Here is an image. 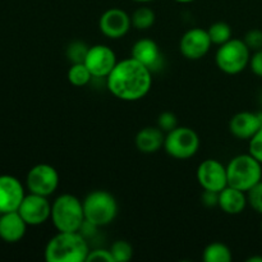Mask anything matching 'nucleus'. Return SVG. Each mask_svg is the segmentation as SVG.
Instances as JSON below:
<instances>
[{
	"mask_svg": "<svg viewBox=\"0 0 262 262\" xmlns=\"http://www.w3.org/2000/svg\"><path fill=\"white\" fill-rule=\"evenodd\" d=\"M106 87L113 96L122 101H138L152 87V72L130 56L118 61L106 77Z\"/></svg>",
	"mask_w": 262,
	"mask_h": 262,
	"instance_id": "obj_1",
	"label": "nucleus"
},
{
	"mask_svg": "<svg viewBox=\"0 0 262 262\" xmlns=\"http://www.w3.org/2000/svg\"><path fill=\"white\" fill-rule=\"evenodd\" d=\"M90 247L81 232H58L46 245L48 262H86Z\"/></svg>",
	"mask_w": 262,
	"mask_h": 262,
	"instance_id": "obj_2",
	"label": "nucleus"
},
{
	"mask_svg": "<svg viewBox=\"0 0 262 262\" xmlns=\"http://www.w3.org/2000/svg\"><path fill=\"white\" fill-rule=\"evenodd\" d=\"M50 219L58 232H79L86 222L83 204L74 194H60L51 204Z\"/></svg>",
	"mask_w": 262,
	"mask_h": 262,
	"instance_id": "obj_3",
	"label": "nucleus"
},
{
	"mask_svg": "<svg viewBox=\"0 0 262 262\" xmlns=\"http://www.w3.org/2000/svg\"><path fill=\"white\" fill-rule=\"evenodd\" d=\"M227 176L228 186L247 193L262 181V164L250 152L241 154L230 159L227 164Z\"/></svg>",
	"mask_w": 262,
	"mask_h": 262,
	"instance_id": "obj_4",
	"label": "nucleus"
},
{
	"mask_svg": "<svg viewBox=\"0 0 262 262\" xmlns=\"http://www.w3.org/2000/svg\"><path fill=\"white\" fill-rule=\"evenodd\" d=\"M83 204L84 219L96 228L112 224L118 215L117 199L110 192L104 189L92 191L84 197Z\"/></svg>",
	"mask_w": 262,
	"mask_h": 262,
	"instance_id": "obj_5",
	"label": "nucleus"
},
{
	"mask_svg": "<svg viewBox=\"0 0 262 262\" xmlns=\"http://www.w3.org/2000/svg\"><path fill=\"white\" fill-rule=\"evenodd\" d=\"M251 50L243 38H230L223 45L217 46L215 54V63L217 68L225 74L235 76L250 66Z\"/></svg>",
	"mask_w": 262,
	"mask_h": 262,
	"instance_id": "obj_6",
	"label": "nucleus"
},
{
	"mask_svg": "<svg viewBox=\"0 0 262 262\" xmlns=\"http://www.w3.org/2000/svg\"><path fill=\"white\" fill-rule=\"evenodd\" d=\"M200 137L194 129L189 127H176L165 133L164 150L170 158L177 160H188L200 150Z\"/></svg>",
	"mask_w": 262,
	"mask_h": 262,
	"instance_id": "obj_7",
	"label": "nucleus"
},
{
	"mask_svg": "<svg viewBox=\"0 0 262 262\" xmlns=\"http://www.w3.org/2000/svg\"><path fill=\"white\" fill-rule=\"evenodd\" d=\"M59 173L53 165L49 164H37L30 169L26 178V184L30 193L40 194L49 197L58 189Z\"/></svg>",
	"mask_w": 262,
	"mask_h": 262,
	"instance_id": "obj_8",
	"label": "nucleus"
},
{
	"mask_svg": "<svg viewBox=\"0 0 262 262\" xmlns=\"http://www.w3.org/2000/svg\"><path fill=\"white\" fill-rule=\"evenodd\" d=\"M84 66L95 78H105L117 66V55L110 46L104 43L90 46L83 60Z\"/></svg>",
	"mask_w": 262,
	"mask_h": 262,
	"instance_id": "obj_9",
	"label": "nucleus"
},
{
	"mask_svg": "<svg viewBox=\"0 0 262 262\" xmlns=\"http://www.w3.org/2000/svg\"><path fill=\"white\" fill-rule=\"evenodd\" d=\"M197 182L204 191L220 192L228 186L227 165L216 159H206L197 168Z\"/></svg>",
	"mask_w": 262,
	"mask_h": 262,
	"instance_id": "obj_10",
	"label": "nucleus"
},
{
	"mask_svg": "<svg viewBox=\"0 0 262 262\" xmlns=\"http://www.w3.org/2000/svg\"><path fill=\"white\" fill-rule=\"evenodd\" d=\"M212 42L207 30L194 27L186 31L179 41V50L181 54L188 60H200L211 49Z\"/></svg>",
	"mask_w": 262,
	"mask_h": 262,
	"instance_id": "obj_11",
	"label": "nucleus"
},
{
	"mask_svg": "<svg viewBox=\"0 0 262 262\" xmlns=\"http://www.w3.org/2000/svg\"><path fill=\"white\" fill-rule=\"evenodd\" d=\"M28 227H37L51 216V204L48 197L40 194H26L17 210Z\"/></svg>",
	"mask_w": 262,
	"mask_h": 262,
	"instance_id": "obj_12",
	"label": "nucleus"
},
{
	"mask_svg": "<svg viewBox=\"0 0 262 262\" xmlns=\"http://www.w3.org/2000/svg\"><path fill=\"white\" fill-rule=\"evenodd\" d=\"M132 27L130 15L120 8H110L105 10L99 19L100 32L107 38H123Z\"/></svg>",
	"mask_w": 262,
	"mask_h": 262,
	"instance_id": "obj_13",
	"label": "nucleus"
},
{
	"mask_svg": "<svg viewBox=\"0 0 262 262\" xmlns=\"http://www.w3.org/2000/svg\"><path fill=\"white\" fill-rule=\"evenodd\" d=\"M25 188L13 176H0V212L17 211L25 199Z\"/></svg>",
	"mask_w": 262,
	"mask_h": 262,
	"instance_id": "obj_14",
	"label": "nucleus"
},
{
	"mask_svg": "<svg viewBox=\"0 0 262 262\" xmlns=\"http://www.w3.org/2000/svg\"><path fill=\"white\" fill-rule=\"evenodd\" d=\"M132 58L155 72L163 66V55L158 43L151 38H140L132 48Z\"/></svg>",
	"mask_w": 262,
	"mask_h": 262,
	"instance_id": "obj_15",
	"label": "nucleus"
},
{
	"mask_svg": "<svg viewBox=\"0 0 262 262\" xmlns=\"http://www.w3.org/2000/svg\"><path fill=\"white\" fill-rule=\"evenodd\" d=\"M262 127L257 113L239 112L229 120V130L238 140L250 141Z\"/></svg>",
	"mask_w": 262,
	"mask_h": 262,
	"instance_id": "obj_16",
	"label": "nucleus"
},
{
	"mask_svg": "<svg viewBox=\"0 0 262 262\" xmlns=\"http://www.w3.org/2000/svg\"><path fill=\"white\" fill-rule=\"evenodd\" d=\"M27 227V223L18 211L4 212L0 215V238L4 242H19L25 237Z\"/></svg>",
	"mask_w": 262,
	"mask_h": 262,
	"instance_id": "obj_17",
	"label": "nucleus"
},
{
	"mask_svg": "<svg viewBox=\"0 0 262 262\" xmlns=\"http://www.w3.org/2000/svg\"><path fill=\"white\" fill-rule=\"evenodd\" d=\"M165 141V132L156 127H145L138 130L136 135L135 143L136 147L142 154H155L164 147Z\"/></svg>",
	"mask_w": 262,
	"mask_h": 262,
	"instance_id": "obj_18",
	"label": "nucleus"
},
{
	"mask_svg": "<svg viewBox=\"0 0 262 262\" xmlns=\"http://www.w3.org/2000/svg\"><path fill=\"white\" fill-rule=\"evenodd\" d=\"M248 205L247 193L232 186H227L219 192V205L223 212L228 215H239Z\"/></svg>",
	"mask_w": 262,
	"mask_h": 262,
	"instance_id": "obj_19",
	"label": "nucleus"
},
{
	"mask_svg": "<svg viewBox=\"0 0 262 262\" xmlns=\"http://www.w3.org/2000/svg\"><path fill=\"white\" fill-rule=\"evenodd\" d=\"M202 260L205 262H230L233 260V255L227 245L222 242H212L205 247Z\"/></svg>",
	"mask_w": 262,
	"mask_h": 262,
	"instance_id": "obj_20",
	"label": "nucleus"
},
{
	"mask_svg": "<svg viewBox=\"0 0 262 262\" xmlns=\"http://www.w3.org/2000/svg\"><path fill=\"white\" fill-rule=\"evenodd\" d=\"M156 19V14L154 12V9H151L150 7H142L137 8V9L133 12V14L130 15V20H132V27H135L136 30H148L154 26Z\"/></svg>",
	"mask_w": 262,
	"mask_h": 262,
	"instance_id": "obj_21",
	"label": "nucleus"
},
{
	"mask_svg": "<svg viewBox=\"0 0 262 262\" xmlns=\"http://www.w3.org/2000/svg\"><path fill=\"white\" fill-rule=\"evenodd\" d=\"M212 45L220 46L233 38L232 27L227 22H215L207 28Z\"/></svg>",
	"mask_w": 262,
	"mask_h": 262,
	"instance_id": "obj_22",
	"label": "nucleus"
},
{
	"mask_svg": "<svg viewBox=\"0 0 262 262\" xmlns=\"http://www.w3.org/2000/svg\"><path fill=\"white\" fill-rule=\"evenodd\" d=\"M92 74L84 66V63H73L68 71L69 83L76 87H84L90 83Z\"/></svg>",
	"mask_w": 262,
	"mask_h": 262,
	"instance_id": "obj_23",
	"label": "nucleus"
},
{
	"mask_svg": "<svg viewBox=\"0 0 262 262\" xmlns=\"http://www.w3.org/2000/svg\"><path fill=\"white\" fill-rule=\"evenodd\" d=\"M109 250L110 252H112L114 262H127L129 261L133 256L132 245L124 239L115 241Z\"/></svg>",
	"mask_w": 262,
	"mask_h": 262,
	"instance_id": "obj_24",
	"label": "nucleus"
},
{
	"mask_svg": "<svg viewBox=\"0 0 262 262\" xmlns=\"http://www.w3.org/2000/svg\"><path fill=\"white\" fill-rule=\"evenodd\" d=\"M90 46H87L83 41H73L67 48V58L73 63H83L87 55Z\"/></svg>",
	"mask_w": 262,
	"mask_h": 262,
	"instance_id": "obj_25",
	"label": "nucleus"
},
{
	"mask_svg": "<svg viewBox=\"0 0 262 262\" xmlns=\"http://www.w3.org/2000/svg\"><path fill=\"white\" fill-rule=\"evenodd\" d=\"M248 205L255 210L256 212L262 215V181L258 182L255 187L247 192Z\"/></svg>",
	"mask_w": 262,
	"mask_h": 262,
	"instance_id": "obj_26",
	"label": "nucleus"
},
{
	"mask_svg": "<svg viewBox=\"0 0 262 262\" xmlns=\"http://www.w3.org/2000/svg\"><path fill=\"white\" fill-rule=\"evenodd\" d=\"M158 127L165 133L170 132L171 129L178 127V119H177L176 114L170 112L161 113L158 118Z\"/></svg>",
	"mask_w": 262,
	"mask_h": 262,
	"instance_id": "obj_27",
	"label": "nucleus"
},
{
	"mask_svg": "<svg viewBox=\"0 0 262 262\" xmlns=\"http://www.w3.org/2000/svg\"><path fill=\"white\" fill-rule=\"evenodd\" d=\"M246 45L250 48L251 51H256L262 49V31L258 28L250 30L243 37Z\"/></svg>",
	"mask_w": 262,
	"mask_h": 262,
	"instance_id": "obj_28",
	"label": "nucleus"
},
{
	"mask_svg": "<svg viewBox=\"0 0 262 262\" xmlns=\"http://www.w3.org/2000/svg\"><path fill=\"white\" fill-rule=\"evenodd\" d=\"M248 152L262 164V127L255 136L248 141Z\"/></svg>",
	"mask_w": 262,
	"mask_h": 262,
	"instance_id": "obj_29",
	"label": "nucleus"
},
{
	"mask_svg": "<svg viewBox=\"0 0 262 262\" xmlns=\"http://www.w3.org/2000/svg\"><path fill=\"white\" fill-rule=\"evenodd\" d=\"M95 261H105V262H114L112 252L106 248H95L90 250L89 256H87L86 262H95Z\"/></svg>",
	"mask_w": 262,
	"mask_h": 262,
	"instance_id": "obj_30",
	"label": "nucleus"
},
{
	"mask_svg": "<svg viewBox=\"0 0 262 262\" xmlns=\"http://www.w3.org/2000/svg\"><path fill=\"white\" fill-rule=\"evenodd\" d=\"M250 69L255 76L261 77L262 78V49L260 50L253 51V54H251L250 59Z\"/></svg>",
	"mask_w": 262,
	"mask_h": 262,
	"instance_id": "obj_31",
	"label": "nucleus"
},
{
	"mask_svg": "<svg viewBox=\"0 0 262 262\" xmlns=\"http://www.w3.org/2000/svg\"><path fill=\"white\" fill-rule=\"evenodd\" d=\"M202 204L207 207H215L219 205V192L204 191L202 193Z\"/></svg>",
	"mask_w": 262,
	"mask_h": 262,
	"instance_id": "obj_32",
	"label": "nucleus"
},
{
	"mask_svg": "<svg viewBox=\"0 0 262 262\" xmlns=\"http://www.w3.org/2000/svg\"><path fill=\"white\" fill-rule=\"evenodd\" d=\"M248 262H262V256H253L247 260Z\"/></svg>",
	"mask_w": 262,
	"mask_h": 262,
	"instance_id": "obj_33",
	"label": "nucleus"
},
{
	"mask_svg": "<svg viewBox=\"0 0 262 262\" xmlns=\"http://www.w3.org/2000/svg\"><path fill=\"white\" fill-rule=\"evenodd\" d=\"M177 3H181V4H189V3H193L194 0H174Z\"/></svg>",
	"mask_w": 262,
	"mask_h": 262,
	"instance_id": "obj_34",
	"label": "nucleus"
},
{
	"mask_svg": "<svg viewBox=\"0 0 262 262\" xmlns=\"http://www.w3.org/2000/svg\"><path fill=\"white\" fill-rule=\"evenodd\" d=\"M132 2H136V3H141V4H147V3L155 2V0H132Z\"/></svg>",
	"mask_w": 262,
	"mask_h": 262,
	"instance_id": "obj_35",
	"label": "nucleus"
},
{
	"mask_svg": "<svg viewBox=\"0 0 262 262\" xmlns=\"http://www.w3.org/2000/svg\"><path fill=\"white\" fill-rule=\"evenodd\" d=\"M257 114H258V118H260V122H261V125H262V112L257 113Z\"/></svg>",
	"mask_w": 262,
	"mask_h": 262,
	"instance_id": "obj_36",
	"label": "nucleus"
},
{
	"mask_svg": "<svg viewBox=\"0 0 262 262\" xmlns=\"http://www.w3.org/2000/svg\"><path fill=\"white\" fill-rule=\"evenodd\" d=\"M261 229H262V222H261Z\"/></svg>",
	"mask_w": 262,
	"mask_h": 262,
	"instance_id": "obj_37",
	"label": "nucleus"
}]
</instances>
